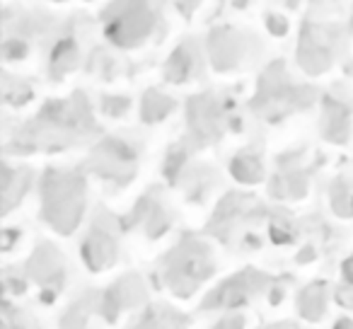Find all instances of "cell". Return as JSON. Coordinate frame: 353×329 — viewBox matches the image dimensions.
<instances>
[]
</instances>
